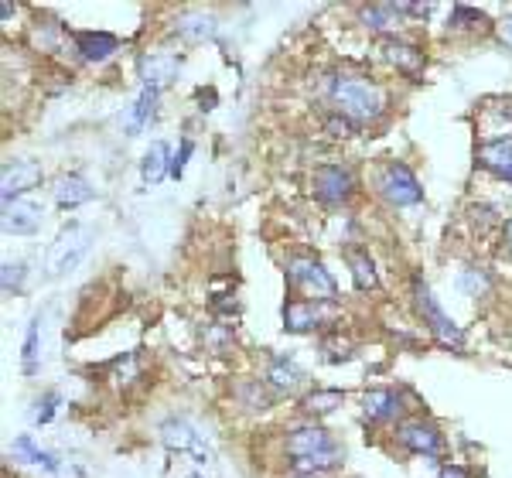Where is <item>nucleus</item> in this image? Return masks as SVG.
<instances>
[{"label":"nucleus","instance_id":"obj_1","mask_svg":"<svg viewBox=\"0 0 512 478\" xmlns=\"http://www.w3.org/2000/svg\"><path fill=\"white\" fill-rule=\"evenodd\" d=\"M287 455L294 458L297 475L328 472L342 461V451H338V444L325 427H297V431H291L287 434Z\"/></svg>","mask_w":512,"mask_h":478},{"label":"nucleus","instance_id":"obj_2","mask_svg":"<svg viewBox=\"0 0 512 478\" xmlns=\"http://www.w3.org/2000/svg\"><path fill=\"white\" fill-rule=\"evenodd\" d=\"M332 96L338 110L349 120H376L383 113V93L376 82L359 79V76H338L332 82Z\"/></svg>","mask_w":512,"mask_h":478},{"label":"nucleus","instance_id":"obj_3","mask_svg":"<svg viewBox=\"0 0 512 478\" xmlns=\"http://www.w3.org/2000/svg\"><path fill=\"white\" fill-rule=\"evenodd\" d=\"M93 239H96V233L86 226V222H69V226H62V233L55 236L52 246H48L45 274L62 277V274H69V270H76L82 257L89 253V246H93Z\"/></svg>","mask_w":512,"mask_h":478},{"label":"nucleus","instance_id":"obj_4","mask_svg":"<svg viewBox=\"0 0 512 478\" xmlns=\"http://www.w3.org/2000/svg\"><path fill=\"white\" fill-rule=\"evenodd\" d=\"M287 280H291L297 291H304V301L332 304L335 294H338L332 274H328V270L311 257H294L291 263H287Z\"/></svg>","mask_w":512,"mask_h":478},{"label":"nucleus","instance_id":"obj_5","mask_svg":"<svg viewBox=\"0 0 512 478\" xmlns=\"http://www.w3.org/2000/svg\"><path fill=\"white\" fill-rule=\"evenodd\" d=\"M379 192H383V199L396 205V209H407V205H417L424 199V188H420V181L414 178V171L400 161H390L383 168V175H379Z\"/></svg>","mask_w":512,"mask_h":478},{"label":"nucleus","instance_id":"obj_6","mask_svg":"<svg viewBox=\"0 0 512 478\" xmlns=\"http://www.w3.org/2000/svg\"><path fill=\"white\" fill-rule=\"evenodd\" d=\"M414 298H417V311L424 315V321L431 325V332L437 335V339H441L444 345H461V328L444 315V308L434 301L431 287H427L420 277L414 280Z\"/></svg>","mask_w":512,"mask_h":478},{"label":"nucleus","instance_id":"obj_7","mask_svg":"<svg viewBox=\"0 0 512 478\" xmlns=\"http://www.w3.org/2000/svg\"><path fill=\"white\" fill-rule=\"evenodd\" d=\"M0 185H4V205L7 202H18L21 195H28L31 188L41 185V164L38 161H28V158H18V161H7L0 168Z\"/></svg>","mask_w":512,"mask_h":478},{"label":"nucleus","instance_id":"obj_8","mask_svg":"<svg viewBox=\"0 0 512 478\" xmlns=\"http://www.w3.org/2000/svg\"><path fill=\"white\" fill-rule=\"evenodd\" d=\"M161 441H164V448H171V451L195 455L202 465H205V458H209V444L202 441V434H198L188 420H178V417L164 420V424H161Z\"/></svg>","mask_w":512,"mask_h":478},{"label":"nucleus","instance_id":"obj_9","mask_svg":"<svg viewBox=\"0 0 512 478\" xmlns=\"http://www.w3.org/2000/svg\"><path fill=\"white\" fill-rule=\"evenodd\" d=\"M41 216H45V209H41L38 202L18 199V202L4 205V219H0V226H4L7 236H31L41 229Z\"/></svg>","mask_w":512,"mask_h":478},{"label":"nucleus","instance_id":"obj_10","mask_svg":"<svg viewBox=\"0 0 512 478\" xmlns=\"http://www.w3.org/2000/svg\"><path fill=\"white\" fill-rule=\"evenodd\" d=\"M315 195L318 202L325 205H338L352 195V175L338 164H321L315 171Z\"/></svg>","mask_w":512,"mask_h":478},{"label":"nucleus","instance_id":"obj_11","mask_svg":"<svg viewBox=\"0 0 512 478\" xmlns=\"http://www.w3.org/2000/svg\"><path fill=\"white\" fill-rule=\"evenodd\" d=\"M328 321V311L321 301H287L284 304V328L294 335H304V332H315V328H321Z\"/></svg>","mask_w":512,"mask_h":478},{"label":"nucleus","instance_id":"obj_12","mask_svg":"<svg viewBox=\"0 0 512 478\" xmlns=\"http://www.w3.org/2000/svg\"><path fill=\"white\" fill-rule=\"evenodd\" d=\"M396 441L407 451H414V455H427V458H434L437 451H441V434H437V427L424 424V420H407V424H400Z\"/></svg>","mask_w":512,"mask_h":478},{"label":"nucleus","instance_id":"obj_13","mask_svg":"<svg viewBox=\"0 0 512 478\" xmlns=\"http://www.w3.org/2000/svg\"><path fill=\"white\" fill-rule=\"evenodd\" d=\"M137 72L144 79V89H164L178 79L181 72V59L178 55H144L137 62Z\"/></svg>","mask_w":512,"mask_h":478},{"label":"nucleus","instance_id":"obj_14","mask_svg":"<svg viewBox=\"0 0 512 478\" xmlns=\"http://www.w3.org/2000/svg\"><path fill=\"white\" fill-rule=\"evenodd\" d=\"M478 164L489 168L495 178L512 181V140L506 137H495L489 144L478 147Z\"/></svg>","mask_w":512,"mask_h":478},{"label":"nucleus","instance_id":"obj_15","mask_svg":"<svg viewBox=\"0 0 512 478\" xmlns=\"http://www.w3.org/2000/svg\"><path fill=\"white\" fill-rule=\"evenodd\" d=\"M93 199H96L93 185L82 175H62L55 181V202H59L62 209H76V205H86Z\"/></svg>","mask_w":512,"mask_h":478},{"label":"nucleus","instance_id":"obj_16","mask_svg":"<svg viewBox=\"0 0 512 478\" xmlns=\"http://www.w3.org/2000/svg\"><path fill=\"white\" fill-rule=\"evenodd\" d=\"M76 48L82 52V59H86V62H103V59H110V55L117 52L120 41L113 35H106V31H79Z\"/></svg>","mask_w":512,"mask_h":478},{"label":"nucleus","instance_id":"obj_17","mask_svg":"<svg viewBox=\"0 0 512 478\" xmlns=\"http://www.w3.org/2000/svg\"><path fill=\"white\" fill-rule=\"evenodd\" d=\"M400 410H403L400 397H396L393 390H369L366 400H362V414H366V420H373V424H379V420H393Z\"/></svg>","mask_w":512,"mask_h":478},{"label":"nucleus","instance_id":"obj_18","mask_svg":"<svg viewBox=\"0 0 512 478\" xmlns=\"http://www.w3.org/2000/svg\"><path fill=\"white\" fill-rule=\"evenodd\" d=\"M164 175H171V161H168V144H161V140H154L151 151L144 154V161H140V178H144V185H158Z\"/></svg>","mask_w":512,"mask_h":478},{"label":"nucleus","instance_id":"obj_19","mask_svg":"<svg viewBox=\"0 0 512 478\" xmlns=\"http://www.w3.org/2000/svg\"><path fill=\"white\" fill-rule=\"evenodd\" d=\"M38 359H41V315H35L24 328V345H21V369L24 376L38 373Z\"/></svg>","mask_w":512,"mask_h":478},{"label":"nucleus","instance_id":"obj_20","mask_svg":"<svg viewBox=\"0 0 512 478\" xmlns=\"http://www.w3.org/2000/svg\"><path fill=\"white\" fill-rule=\"evenodd\" d=\"M14 455L18 458H24V461H31V465H38V468H45V472H59V458L55 455H48V451H41L38 444H35V438L31 434H21L18 441H14Z\"/></svg>","mask_w":512,"mask_h":478},{"label":"nucleus","instance_id":"obj_21","mask_svg":"<svg viewBox=\"0 0 512 478\" xmlns=\"http://www.w3.org/2000/svg\"><path fill=\"white\" fill-rule=\"evenodd\" d=\"M175 28L181 38H192V41L216 38V18H209V14H185V18H178Z\"/></svg>","mask_w":512,"mask_h":478},{"label":"nucleus","instance_id":"obj_22","mask_svg":"<svg viewBox=\"0 0 512 478\" xmlns=\"http://www.w3.org/2000/svg\"><path fill=\"white\" fill-rule=\"evenodd\" d=\"M383 52H386V59H390L396 69H403V72H414L420 69V62H424V55L417 52V48H410V45H403V41H393V38H386V45H383Z\"/></svg>","mask_w":512,"mask_h":478},{"label":"nucleus","instance_id":"obj_23","mask_svg":"<svg viewBox=\"0 0 512 478\" xmlns=\"http://www.w3.org/2000/svg\"><path fill=\"white\" fill-rule=\"evenodd\" d=\"M342 400H345V393L342 390H315V393H308V397L301 400V410L304 414H332L335 407H342Z\"/></svg>","mask_w":512,"mask_h":478},{"label":"nucleus","instance_id":"obj_24","mask_svg":"<svg viewBox=\"0 0 512 478\" xmlns=\"http://www.w3.org/2000/svg\"><path fill=\"white\" fill-rule=\"evenodd\" d=\"M349 267H352V277H355V287H359V291H373V287L379 284L373 260H369L362 250H352L349 253Z\"/></svg>","mask_w":512,"mask_h":478},{"label":"nucleus","instance_id":"obj_25","mask_svg":"<svg viewBox=\"0 0 512 478\" xmlns=\"http://www.w3.org/2000/svg\"><path fill=\"white\" fill-rule=\"evenodd\" d=\"M154 106H158V89H140L134 103V117H130V134H137L140 127H147L154 117Z\"/></svg>","mask_w":512,"mask_h":478},{"label":"nucleus","instance_id":"obj_26","mask_svg":"<svg viewBox=\"0 0 512 478\" xmlns=\"http://www.w3.org/2000/svg\"><path fill=\"white\" fill-rule=\"evenodd\" d=\"M267 379L277 386V390H294V386L301 383V369H297L294 362H287V359H274Z\"/></svg>","mask_w":512,"mask_h":478},{"label":"nucleus","instance_id":"obj_27","mask_svg":"<svg viewBox=\"0 0 512 478\" xmlns=\"http://www.w3.org/2000/svg\"><path fill=\"white\" fill-rule=\"evenodd\" d=\"M403 7H373V11H366L362 18L366 21H373L369 28H376V31H386V28H393V14H400Z\"/></svg>","mask_w":512,"mask_h":478},{"label":"nucleus","instance_id":"obj_28","mask_svg":"<svg viewBox=\"0 0 512 478\" xmlns=\"http://www.w3.org/2000/svg\"><path fill=\"white\" fill-rule=\"evenodd\" d=\"M24 274H28V270H24V263H11L7 260L4 263V294H18L21 291V284H24Z\"/></svg>","mask_w":512,"mask_h":478},{"label":"nucleus","instance_id":"obj_29","mask_svg":"<svg viewBox=\"0 0 512 478\" xmlns=\"http://www.w3.org/2000/svg\"><path fill=\"white\" fill-rule=\"evenodd\" d=\"M59 403H62L59 393H45V400H41L35 410V424H48V420L59 414Z\"/></svg>","mask_w":512,"mask_h":478},{"label":"nucleus","instance_id":"obj_30","mask_svg":"<svg viewBox=\"0 0 512 478\" xmlns=\"http://www.w3.org/2000/svg\"><path fill=\"white\" fill-rule=\"evenodd\" d=\"M472 24H485V18L472 7H454L451 11V28H472Z\"/></svg>","mask_w":512,"mask_h":478},{"label":"nucleus","instance_id":"obj_31","mask_svg":"<svg viewBox=\"0 0 512 478\" xmlns=\"http://www.w3.org/2000/svg\"><path fill=\"white\" fill-rule=\"evenodd\" d=\"M192 151H195V144H192V140H185V144H181V151L175 154V161H171V178H181V171H185V161L192 158Z\"/></svg>","mask_w":512,"mask_h":478},{"label":"nucleus","instance_id":"obj_32","mask_svg":"<svg viewBox=\"0 0 512 478\" xmlns=\"http://www.w3.org/2000/svg\"><path fill=\"white\" fill-rule=\"evenodd\" d=\"M328 130H332V137H352V130H355V123L349 117H328L325 123Z\"/></svg>","mask_w":512,"mask_h":478},{"label":"nucleus","instance_id":"obj_33","mask_svg":"<svg viewBox=\"0 0 512 478\" xmlns=\"http://www.w3.org/2000/svg\"><path fill=\"white\" fill-rule=\"evenodd\" d=\"M499 38H502V41H506V45L512 48V14H509V18H506V21H502V24H499Z\"/></svg>","mask_w":512,"mask_h":478},{"label":"nucleus","instance_id":"obj_34","mask_svg":"<svg viewBox=\"0 0 512 478\" xmlns=\"http://www.w3.org/2000/svg\"><path fill=\"white\" fill-rule=\"evenodd\" d=\"M441 478H468V475L461 472V468H444V472H441Z\"/></svg>","mask_w":512,"mask_h":478},{"label":"nucleus","instance_id":"obj_35","mask_svg":"<svg viewBox=\"0 0 512 478\" xmlns=\"http://www.w3.org/2000/svg\"><path fill=\"white\" fill-rule=\"evenodd\" d=\"M506 239H509V250H512V219L506 222Z\"/></svg>","mask_w":512,"mask_h":478},{"label":"nucleus","instance_id":"obj_36","mask_svg":"<svg viewBox=\"0 0 512 478\" xmlns=\"http://www.w3.org/2000/svg\"><path fill=\"white\" fill-rule=\"evenodd\" d=\"M297 478H315V475H297Z\"/></svg>","mask_w":512,"mask_h":478},{"label":"nucleus","instance_id":"obj_37","mask_svg":"<svg viewBox=\"0 0 512 478\" xmlns=\"http://www.w3.org/2000/svg\"><path fill=\"white\" fill-rule=\"evenodd\" d=\"M192 478H195V475H192Z\"/></svg>","mask_w":512,"mask_h":478}]
</instances>
